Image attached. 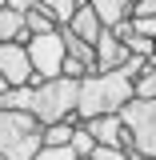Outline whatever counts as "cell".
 <instances>
[{"label": "cell", "mask_w": 156, "mask_h": 160, "mask_svg": "<svg viewBox=\"0 0 156 160\" xmlns=\"http://www.w3.org/2000/svg\"><path fill=\"white\" fill-rule=\"evenodd\" d=\"M92 4V12L100 16L104 28H116L124 20H132V0H88Z\"/></svg>", "instance_id": "obj_9"}, {"label": "cell", "mask_w": 156, "mask_h": 160, "mask_svg": "<svg viewBox=\"0 0 156 160\" xmlns=\"http://www.w3.org/2000/svg\"><path fill=\"white\" fill-rule=\"evenodd\" d=\"M72 132H76V128H72L68 120L48 124V128H44V144H68V140H72Z\"/></svg>", "instance_id": "obj_13"}, {"label": "cell", "mask_w": 156, "mask_h": 160, "mask_svg": "<svg viewBox=\"0 0 156 160\" xmlns=\"http://www.w3.org/2000/svg\"><path fill=\"white\" fill-rule=\"evenodd\" d=\"M4 4H8V0H0V8H4Z\"/></svg>", "instance_id": "obj_21"}, {"label": "cell", "mask_w": 156, "mask_h": 160, "mask_svg": "<svg viewBox=\"0 0 156 160\" xmlns=\"http://www.w3.org/2000/svg\"><path fill=\"white\" fill-rule=\"evenodd\" d=\"M0 80L8 88H24V84H40L32 76V60H28V48L24 44H0Z\"/></svg>", "instance_id": "obj_6"}, {"label": "cell", "mask_w": 156, "mask_h": 160, "mask_svg": "<svg viewBox=\"0 0 156 160\" xmlns=\"http://www.w3.org/2000/svg\"><path fill=\"white\" fill-rule=\"evenodd\" d=\"M92 48H96V72H116V68H124V60L132 56V52L124 48V40H120L112 28H104Z\"/></svg>", "instance_id": "obj_7"}, {"label": "cell", "mask_w": 156, "mask_h": 160, "mask_svg": "<svg viewBox=\"0 0 156 160\" xmlns=\"http://www.w3.org/2000/svg\"><path fill=\"white\" fill-rule=\"evenodd\" d=\"M28 60H32V76L36 80H56L60 68H64V40L56 32H44V36H32L28 44Z\"/></svg>", "instance_id": "obj_5"}, {"label": "cell", "mask_w": 156, "mask_h": 160, "mask_svg": "<svg viewBox=\"0 0 156 160\" xmlns=\"http://www.w3.org/2000/svg\"><path fill=\"white\" fill-rule=\"evenodd\" d=\"M40 4L56 16V24H68V20L76 16V8H80V4H88V0H40Z\"/></svg>", "instance_id": "obj_12"}, {"label": "cell", "mask_w": 156, "mask_h": 160, "mask_svg": "<svg viewBox=\"0 0 156 160\" xmlns=\"http://www.w3.org/2000/svg\"><path fill=\"white\" fill-rule=\"evenodd\" d=\"M128 100H136V88L124 72H92V76L80 80V100H76V112L80 120H92V116H108V112H120Z\"/></svg>", "instance_id": "obj_2"}, {"label": "cell", "mask_w": 156, "mask_h": 160, "mask_svg": "<svg viewBox=\"0 0 156 160\" xmlns=\"http://www.w3.org/2000/svg\"><path fill=\"white\" fill-rule=\"evenodd\" d=\"M76 160H92V156H76Z\"/></svg>", "instance_id": "obj_20"}, {"label": "cell", "mask_w": 156, "mask_h": 160, "mask_svg": "<svg viewBox=\"0 0 156 160\" xmlns=\"http://www.w3.org/2000/svg\"><path fill=\"white\" fill-rule=\"evenodd\" d=\"M12 40H16V44H28L32 32L24 28V16H20L16 8L4 4V8H0V44H12Z\"/></svg>", "instance_id": "obj_8"}, {"label": "cell", "mask_w": 156, "mask_h": 160, "mask_svg": "<svg viewBox=\"0 0 156 160\" xmlns=\"http://www.w3.org/2000/svg\"><path fill=\"white\" fill-rule=\"evenodd\" d=\"M124 128L132 132V148L140 160H156V100H128L120 108Z\"/></svg>", "instance_id": "obj_4"}, {"label": "cell", "mask_w": 156, "mask_h": 160, "mask_svg": "<svg viewBox=\"0 0 156 160\" xmlns=\"http://www.w3.org/2000/svg\"><path fill=\"white\" fill-rule=\"evenodd\" d=\"M32 160H76V152H72V144H44Z\"/></svg>", "instance_id": "obj_15"}, {"label": "cell", "mask_w": 156, "mask_h": 160, "mask_svg": "<svg viewBox=\"0 0 156 160\" xmlns=\"http://www.w3.org/2000/svg\"><path fill=\"white\" fill-rule=\"evenodd\" d=\"M0 160H4V156H0Z\"/></svg>", "instance_id": "obj_23"}, {"label": "cell", "mask_w": 156, "mask_h": 160, "mask_svg": "<svg viewBox=\"0 0 156 160\" xmlns=\"http://www.w3.org/2000/svg\"><path fill=\"white\" fill-rule=\"evenodd\" d=\"M132 16H156V0H136L132 4Z\"/></svg>", "instance_id": "obj_19"}, {"label": "cell", "mask_w": 156, "mask_h": 160, "mask_svg": "<svg viewBox=\"0 0 156 160\" xmlns=\"http://www.w3.org/2000/svg\"><path fill=\"white\" fill-rule=\"evenodd\" d=\"M80 100V80L56 76V80H40V84H24V88H8L0 96V108H20V112H32V116L48 128L60 124L76 112Z\"/></svg>", "instance_id": "obj_1"}, {"label": "cell", "mask_w": 156, "mask_h": 160, "mask_svg": "<svg viewBox=\"0 0 156 160\" xmlns=\"http://www.w3.org/2000/svg\"><path fill=\"white\" fill-rule=\"evenodd\" d=\"M44 148V124L32 112L0 108V156L4 160H32Z\"/></svg>", "instance_id": "obj_3"}, {"label": "cell", "mask_w": 156, "mask_h": 160, "mask_svg": "<svg viewBox=\"0 0 156 160\" xmlns=\"http://www.w3.org/2000/svg\"><path fill=\"white\" fill-rule=\"evenodd\" d=\"M144 68H148V60H144V56H128V60H124V68H120V72H124L128 80H136L140 72H144Z\"/></svg>", "instance_id": "obj_18"}, {"label": "cell", "mask_w": 156, "mask_h": 160, "mask_svg": "<svg viewBox=\"0 0 156 160\" xmlns=\"http://www.w3.org/2000/svg\"><path fill=\"white\" fill-rule=\"evenodd\" d=\"M132 88H136V100H156V60H148V68L132 80Z\"/></svg>", "instance_id": "obj_11"}, {"label": "cell", "mask_w": 156, "mask_h": 160, "mask_svg": "<svg viewBox=\"0 0 156 160\" xmlns=\"http://www.w3.org/2000/svg\"><path fill=\"white\" fill-rule=\"evenodd\" d=\"M152 60H156V56H152Z\"/></svg>", "instance_id": "obj_24"}, {"label": "cell", "mask_w": 156, "mask_h": 160, "mask_svg": "<svg viewBox=\"0 0 156 160\" xmlns=\"http://www.w3.org/2000/svg\"><path fill=\"white\" fill-rule=\"evenodd\" d=\"M68 28H72L80 40H88V44H96L100 32H104V24H100V16L92 12V4H80V8H76V16L68 20Z\"/></svg>", "instance_id": "obj_10"}, {"label": "cell", "mask_w": 156, "mask_h": 160, "mask_svg": "<svg viewBox=\"0 0 156 160\" xmlns=\"http://www.w3.org/2000/svg\"><path fill=\"white\" fill-rule=\"evenodd\" d=\"M132 4H136V0H132Z\"/></svg>", "instance_id": "obj_22"}, {"label": "cell", "mask_w": 156, "mask_h": 160, "mask_svg": "<svg viewBox=\"0 0 156 160\" xmlns=\"http://www.w3.org/2000/svg\"><path fill=\"white\" fill-rule=\"evenodd\" d=\"M68 144H72V152H76V156H92V148H96V140H92V132H88L84 124L72 132V140H68Z\"/></svg>", "instance_id": "obj_14"}, {"label": "cell", "mask_w": 156, "mask_h": 160, "mask_svg": "<svg viewBox=\"0 0 156 160\" xmlns=\"http://www.w3.org/2000/svg\"><path fill=\"white\" fill-rule=\"evenodd\" d=\"M92 160H132L124 148H108V144H96L92 148Z\"/></svg>", "instance_id": "obj_16"}, {"label": "cell", "mask_w": 156, "mask_h": 160, "mask_svg": "<svg viewBox=\"0 0 156 160\" xmlns=\"http://www.w3.org/2000/svg\"><path fill=\"white\" fill-rule=\"evenodd\" d=\"M132 28H136V36L156 40V16H132Z\"/></svg>", "instance_id": "obj_17"}]
</instances>
